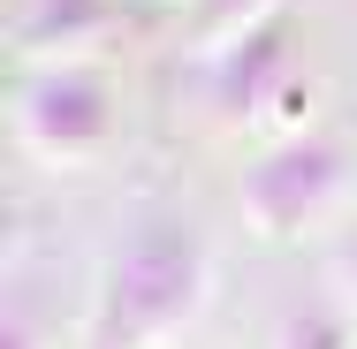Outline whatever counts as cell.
Here are the masks:
<instances>
[{"instance_id": "obj_1", "label": "cell", "mask_w": 357, "mask_h": 349, "mask_svg": "<svg viewBox=\"0 0 357 349\" xmlns=\"http://www.w3.org/2000/svg\"><path fill=\"white\" fill-rule=\"evenodd\" d=\"M190 281H198V251L190 235H144L130 251V266L114 274V311H107V349H130L137 334H152L160 319H175L190 304Z\"/></svg>"}, {"instance_id": "obj_2", "label": "cell", "mask_w": 357, "mask_h": 349, "mask_svg": "<svg viewBox=\"0 0 357 349\" xmlns=\"http://www.w3.org/2000/svg\"><path fill=\"white\" fill-rule=\"evenodd\" d=\"M327 175H335V152H319V144H312V152H282L274 167H259V175H251V205L266 212L274 228H289L296 212L327 190Z\"/></svg>"}, {"instance_id": "obj_3", "label": "cell", "mask_w": 357, "mask_h": 349, "mask_svg": "<svg viewBox=\"0 0 357 349\" xmlns=\"http://www.w3.org/2000/svg\"><path fill=\"white\" fill-rule=\"evenodd\" d=\"M31 122H38V137L76 144V137H99V122H107V114H99V91H91V84H46Z\"/></svg>"}]
</instances>
